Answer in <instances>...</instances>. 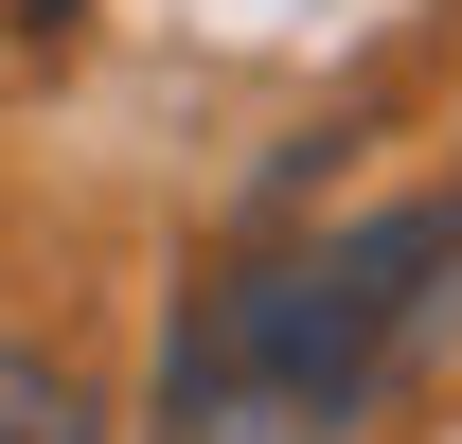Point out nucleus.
I'll return each instance as SVG.
<instances>
[{
	"instance_id": "f03ea898",
	"label": "nucleus",
	"mask_w": 462,
	"mask_h": 444,
	"mask_svg": "<svg viewBox=\"0 0 462 444\" xmlns=\"http://www.w3.org/2000/svg\"><path fill=\"white\" fill-rule=\"evenodd\" d=\"M0 444H107V409L54 338H0Z\"/></svg>"
},
{
	"instance_id": "f257e3e1",
	"label": "nucleus",
	"mask_w": 462,
	"mask_h": 444,
	"mask_svg": "<svg viewBox=\"0 0 462 444\" xmlns=\"http://www.w3.org/2000/svg\"><path fill=\"white\" fill-rule=\"evenodd\" d=\"M462 338V196H392L302 249H249L178 302L161 444H356Z\"/></svg>"
}]
</instances>
